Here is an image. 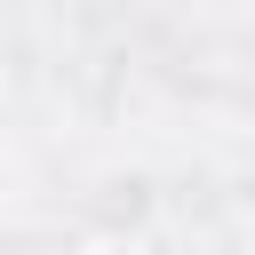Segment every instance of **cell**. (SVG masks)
<instances>
[{"label": "cell", "instance_id": "6da1fadb", "mask_svg": "<svg viewBox=\"0 0 255 255\" xmlns=\"http://www.w3.org/2000/svg\"><path fill=\"white\" fill-rule=\"evenodd\" d=\"M72 255H151L143 239H88V247H72Z\"/></svg>", "mask_w": 255, "mask_h": 255}]
</instances>
